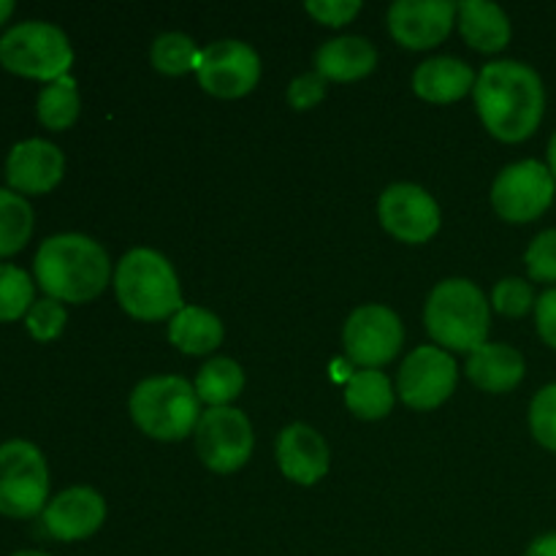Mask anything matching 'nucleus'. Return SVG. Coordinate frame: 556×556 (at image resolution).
Here are the masks:
<instances>
[{"mask_svg":"<svg viewBox=\"0 0 556 556\" xmlns=\"http://www.w3.org/2000/svg\"><path fill=\"white\" fill-rule=\"evenodd\" d=\"M424 324L429 337L440 348L456 353H472L486 345L489 326H492V304L486 302L481 288L465 277H451L434 286L429 293Z\"/></svg>","mask_w":556,"mask_h":556,"instance_id":"20e7f679","label":"nucleus"},{"mask_svg":"<svg viewBox=\"0 0 556 556\" xmlns=\"http://www.w3.org/2000/svg\"><path fill=\"white\" fill-rule=\"evenodd\" d=\"M456 362L448 351L421 345L405 358L396 378V394L413 410H434L456 391Z\"/></svg>","mask_w":556,"mask_h":556,"instance_id":"9b49d317","label":"nucleus"},{"mask_svg":"<svg viewBox=\"0 0 556 556\" xmlns=\"http://www.w3.org/2000/svg\"><path fill=\"white\" fill-rule=\"evenodd\" d=\"M195 454L217 476L242 470L253 456V424L237 407H210L193 432Z\"/></svg>","mask_w":556,"mask_h":556,"instance_id":"6e6552de","label":"nucleus"},{"mask_svg":"<svg viewBox=\"0 0 556 556\" xmlns=\"http://www.w3.org/2000/svg\"><path fill=\"white\" fill-rule=\"evenodd\" d=\"M11 556H49V554H43V552H16Z\"/></svg>","mask_w":556,"mask_h":556,"instance_id":"58836bf2","label":"nucleus"},{"mask_svg":"<svg viewBox=\"0 0 556 556\" xmlns=\"http://www.w3.org/2000/svg\"><path fill=\"white\" fill-rule=\"evenodd\" d=\"M472 96L483 128L505 144L530 139L546 109L541 76L532 65L519 60H497L483 65Z\"/></svg>","mask_w":556,"mask_h":556,"instance_id":"f257e3e1","label":"nucleus"},{"mask_svg":"<svg viewBox=\"0 0 556 556\" xmlns=\"http://www.w3.org/2000/svg\"><path fill=\"white\" fill-rule=\"evenodd\" d=\"M380 226L405 244H424L440 231V206L429 190L413 182H396L378 201Z\"/></svg>","mask_w":556,"mask_h":556,"instance_id":"ddd939ff","label":"nucleus"},{"mask_svg":"<svg viewBox=\"0 0 556 556\" xmlns=\"http://www.w3.org/2000/svg\"><path fill=\"white\" fill-rule=\"evenodd\" d=\"M65 320H68V313H65L63 302L58 299H41L30 307V313L25 315V326L30 331L33 340L38 342H52L63 334Z\"/></svg>","mask_w":556,"mask_h":556,"instance_id":"c85d7f7f","label":"nucleus"},{"mask_svg":"<svg viewBox=\"0 0 556 556\" xmlns=\"http://www.w3.org/2000/svg\"><path fill=\"white\" fill-rule=\"evenodd\" d=\"M36 286L30 275L14 264H0V324H11L30 313L36 304Z\"/></svg>","mask_w":556,"mask_h":556,"instance_id":"cd10ccee","label":"nucleus"},{"mask_svg":"<svg viewBox=\"0 0 556 556\" xmlns=\"http://www.w3.org/2000/svg\"><path fill=\"white\" fill-rule=\"evenodd\" d=\"M223 320L215 313L195 304H185L172 320H168V340L188 356H206L223 342Z\"/></svg>","mask_w":556,"mask_h":556,"instance_id":"4be33fe9","label":"nucleus"},{"mask_svg":"<svg viewBox=\"0 0 556 556\" xmlns=\"http://www.w3.org/2000/svg\"><path fill=\"white\" fill-rule=\"evenodd\" d=\"M535 324L541 340L556 351V288H548L535 302Z\"/></svg>","mask_w":556,"mask_h":556,"instance_id":"f704fd0d","label":"nucleus"},{"mask_svg":"<svg viewBox=\"0 0 556 556\" xmlns=\"http://www.w3.org/2000/svg\"><path fill=\"white\" fill-rule=\"evenodd\" d=\"M304 9L320 25L342 27L356 20V14L362 11V3L358 0H307Z\"/></svg>","mask_w":556,"mask_h":556,"instance_id":"72a5a7b5","label":"nucleus"},{"mask_svg":"<svg viewBox=\"0 0 556 556\" xmlns=\"http://www.w3.org/2000/svg\"><path fill=\"white\" fill-rule=\"evenodd\" d=\"M378 65V49L362 36H340L326 41L315 54V71L326 81H358Z\"/></svg>","mask_w":556,"mask_h":556,"instance_id":"aec40b11","label":"nucleus"},{"mask_svg":"<svg viewBox=\"0 0 556 556\" xmlns=\"http://www.w3.org/2000/svg\"><path fill=\"white\" fill-rule=\"evenodd\" d=\"M150 60L161 74L182 76L199 68L201 52L195 49L193 38L185 36V33H163L152 43Z\"/></svg>","mask_w":556,"mask_h":556,"instance_id":"bb28decb","label":"nucleus"},{"mask_svg":"<svg viewBox=\"0 0 556 556\" xmlns=\"http://www.w3.org/2000/svg\"><path fill=\"white\" fill-rule=\"evenodd\" d=\"M527 271L535 282H556V228L538 233L527 248Z\"/></svg>","mask_w":556,"mask_h":556,"instance_id":"2f4dec72","label":"nucleus"},{"mask_svg":"<svg viewBox=\"0 0 556 556\" xmlns=\"http://www.w3.org/2000/svg\"><path fill=\"white\" fill-rule=\"evenodd\" d=\"M65 157L58 144L47 139H27L11 147L5 157V182L20 195H43L60 185Z\"/></svg>","mask_w":556,"mask_h":556,"instance_id":"dca6fc26","label":"nucleus"},{"mask_svg":"<svg viewBox=\"0 0 556 556\" xmlns=\"http://www.w3.org/2000/svg\"><path fill=\"white\" fill-rule=\"evenodd\" d=\"M43 530L63 543L87 541L106 521V500L90 486H71L47 503L41 514Z\"/></svg>","mask_w":556,"mask_h":556,"instance_id":"2eb2a0df","label":"nucleus"},{"mask_svg":"<svg viewBox=\"0 0 556 556\" xmlns=\"http://www.w3.org/2000/svg\"><path fill=\"white\" fill-rule=\"evenodd\" d=\"M11 14H14V3H11V0H0V27L9 22Z\"/></svg>","mask_w":556,"mask_h":556,"instance_id":"e433bc0d","label":"nucleus"},{"mask_svg":"<svg viewBox=\"0 0 556 556\" xmlns=\"http://www.w3.org/2000/svg\"><path fill=\"white\" fill-rule=\"evenodd\" d=\"M244 389V372L233 358L217 356L195 375V394L210 407H228Z\"/></svg>","mask_w":556,"mask_h":556,"instance_id":"b1692460","label":"nucleus"},{"mask_svg":"<svg viewBox=\"0 0 556 556\" xmlns=\"http://www.w3.org/2000/svg\"><path fill=\"white\" fill-rule=\"evenodd\" d=\"M49 500V467L41 451L27 440L0 445V516L33 519Z\"/></svg>","mask_w":556,"mask_h":556,"instance_id":"0eeeda50","label":"nucleus"},{"mask_svg":"<svg viewBox=\"0 0 556 556\" xmlns=\"http://www.w3.org/2000/svg\"><path fill=\"white\" fill-rule=\"evenodd\" d=\"M530 429L543 448L556 451V383L538 391L532 400Z\"/></svg>","mask_w":556,"mask_h":556,"instance_id":"7c9ffc66","label":"nucleus"},{"mask_svg":"<svg viewBox=\"0 0 556 556\" xmlns=\"http://www.w3.org/2000/svg\"><path fill=\"white\" fill-rule=\"evenodd\" d=\"M527 556H556V532H548V535L532 541V546L527 548Z\"/></svg>","mask_w":556,"mask_h":556,"instance_id":"c9c22d12","label":"nucleus"},{"mask_svg":"<svg viewBox=\"0 0 556 556\" xmlns=\"http://www.w3.org/2000/svg\"><path fill=\"white\" fill-rule=\"evenodd\" d=\"M0 65L22 79L58 81L74 65L68 36L49 22H22L0 38Z\"/></svg>","mask_w":556,"mask_h":556,"instance_id":"423d86ee","label":"nucleus"},{"mask_svg":"<svg viewBox=\"0 0 556 556\" xmlns=\"http://www.w3.org/2000/svg\"><path fill=\"white\" fill-rule=\"evenodd\" d=\"M326 85H329V81H326L318 71L296 76V79L288 85V103H291L296 112H309V109H315L326 98Z\"/></svg>","mask_w":556,"mask_h":556,"instance_id":"473e14b6","label":"nucleus"},{"mask_svg":"<svg viewBox=\"0 0 556 556\" xmlns=\"http://www.w3.org/2000/svg\"><path fill=\"white\" fill-rule=\"evenodd\" d=\"M476 71L459 58H432L413 74V90L429 103H454L476 90Z\"/></svg>","mask_w":556,"mask_h":556,"instance_id":"6ab92c4d","label":"nucleus"},{"mask_svg":"<svg viewBox=\"0 0 556 556\" xmlns=\"http://www.w3.org/2000/svg\"><path fill=\"white\" fill-rule=\"evenodd\" d=\"M342 340L353 364L362 369H378L402 351L405 329L394 309L383 304H364L351 313Z\"/></svg>","mask_w":556,"mask_h":556,"instance_id":"9d476101","label":"nucleus"},{"mask_svg":"<svg viewBox=\"0 0 556 556\" xmlns=\"http://www.w3.org/2000/svg\"><path fill=\"white\" fill-rule=\"evenodd\" d=\"M33 275L49 299L85 304L101 296L112 277L109 253L85 233L43 239L33 261Z\"/></svg>","mask_w":556,"mask_h":556,"instance_id":"f03ea898","label":"nucleus"},{"mask_svg":"<svg viewBox=\"0 0 556 556\" xmlns=\"http://www.w3.org/2000/svg\"><path fill=\"white\" fill-rule=\"evenodd\" d=\"M525 356L505 342H486L467 358V378L489 394H508L525 380Z\"/></svg>","mask_w":556,"mask_h":556,"instance_id":"a211bd4d","label":"nucleus"},{"mask_svg":"<svg viewBox=\"0 0 556 556\" xmlns=\"http://www.w3.org/2000/svg\"><path fill=\"white\" fill-rule=\"evenodd\" d=\"M114 293L130 318L172 320L185 307L179 277L172 261L150 248H136L114 269Z\"/></svg>","mask_w":556,"mask_h":556,"instance_id":"7ed1b4c3","label":"nucleus"},{"mask_svg":"<svg viewBox=\"0 0 556 556\" xmlns=\"http://www.w3.org/2000/svg\"><path fill=\"white\" fill-rule=\"evenodd\" d=\"M329 445L307 424H291L277 438V465L291 483L315 486L329 472Z\"/></svg>","mask_w":556,"mask_h":556,"instance_id":"f3484780","label":"nucleus"},{"mask_svg":"<svg viewBox=\"0 0 556 556\" xmlns=\"http://www.w3.org/2000/svg\"><path fill=\"white\" fill-rule=\"evenodd\" d=\"M548 168H552V174L556 179V130H554L552 141H548Z\"/></svg>","mask_w":556,"mask_h":556,"instance_id":"4c0bfd02","label":"nucleus"},{"mask_svg":"<svg viewBox=\"0 0 556 556\" xmlns=\"http://www.w3.org/2000/svg\"><path fill=\"white\" fill-rule=\"evenodd\" d=\"M556 179L541 161H519L497 174L492 185V206L508 223H532L552 206Z\"/></svg>","mask_w":556,"mask_h":556,"instance_id":"1a4fd4ad","label":"nucleus"},{"mask_svg":"<svg viewBox=\"0 0 556 556\" xmlns=\"http://www.w3.org/2000/svg\"><path fill=\"white\" fill-rule=\"evenodd\" d=\"M195 76H199V85L204 87V92L223 98V101H233V98L253 92V87L258 85L261 58L250 43L223 38V41L201 49Z\"/></svg>","mask_w":556,"mask_h":556,"instance_id":"f8f14e48","label":"nucleus"},{"mask_svg":"<svg viewBox=\"0 0 556 556\" xmlns=\"http://www.w3.org/2000/svg\"><path fill=\"white\" fill-rule=\"evenodd\" d=\"M394 386L380 369H358L345 386V405L362 421H380L394 410Z\"/></svg>","mask_w":556,"mask_h":556,"instance_id":"5701e85b","label":"nucleus"},{"mask_svg":"<svg viewBox=\"0 0 556 556\" xmlns=\"http://www.w3.org/2000/svg\"><path fill=\"white\" fill-rule=\"evenodd\" d=\"M33 233V206L25 195L0 188V258L20 253Z\"/></svg>","mask_w":556,"mask_h":556,"instance_id":"a878e982","label":"nucleus"},{"mask_svg":"<svg viewBox=\"0 0 556 556\" xmlns=\"http://www.w3.org/2000/svg\"><path fill=\"white\" fill-rule=\"evenodd\" d=\"M492 307L500 315H508V318H521V315L530 313L535 307V291L527 280L521 277H505L497 282L492 293Z\"/></svg>","mask_w":556,"mask_h":556,"instance_id":"c756f323","label":"nucleus"},{"mask_svg":"<svg viewBox=\"0 0 556 556\" xmlns=\"http://www.w3.org/2000/svg\"><path fill=\"white\" fill-rule=\"evenodd\" d=\"M136 427L161 443H179L195 432L201 421V400L195 386L179 375H157L141 380L128 400Z\"/></svg>","mask_w":556,"mask_h":556,"instance_id":"39448f33","label":"nucleus"},{"mask_svg":"<svg viewBox=\"0 0 556 556\" xmlns=\"http://www.w3.org/2000/svg\"><path fill=\"white\" fill-rule=\"evenodd\" d=\"M456 22H459L462 38L476 52L492 54L508 47L510 20L500 5L486 0H465L456 5Z\"/></svg>","mask_w":556,"mask_h":556,"instance_id":"412c9836","label":"nucleus"},{"mask_svg":"<svg viewBox=\"0 0 556 556\" xmlns=\"http://www.w3.org/2000/svg\"><path fill=\"white\" fill-rule=\"evenodd\" d=\"M456 3L451 0H396L389 9V30L400 47L421 52L440 47L454 30Z\"/></svg>","mask_w":556,"mask_h":556,"instance_id":"4468645a","label":"nucleus"},{"mask_svg":"<svg viewBox=\"0 0 556 556\" xmlns=\"http://www.w3.org/2000/svg\"><path fill=\"white\" fill-rule=\"evenodd\" d=\"M81 98L74 76H63L58 81H49L36 101L38 123L49 130H68L79 119Z\"/></svg>","mask_w":556,"mask_h":556,"instance_id":"393cba45","label":"nucleus"}]
</instances>
